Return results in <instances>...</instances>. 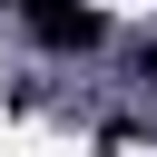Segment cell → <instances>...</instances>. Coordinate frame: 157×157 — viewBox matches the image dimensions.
Wrapping results in <instances>:
<instances>
[{"label": "cell", "mask_w": 157, "mask_h": 157, "mask_svg": "<svg viewBox=\"0 0 157 157\" xmlns=\"http://www.w3.org/2000/svg\"><path fill=\"white\" fill-rule=\"evenodd\" d=\"M20 29H29L39 49H59V59L108 49V10H98V0H20Z\"/></svg>", "instance_id": "obj_1"}, {"label": "cell", "mask_w": 157, "mask_h": 157, "mask_svg": "<svg viewBox=\"0 0 157 157\" xmlns=\"http://www.w3.org/2000/svg\"><path fill=\"white\" fill-rule=\"evenodd\" d=\"M137 69H147V78H157V39H137Z\"/></svg>", "instance_id": "obj_2"}]
</instances>
